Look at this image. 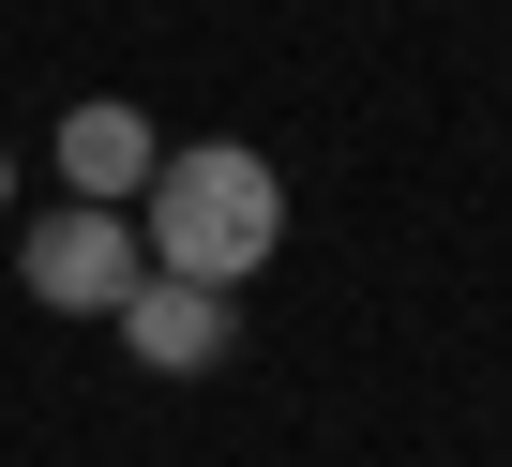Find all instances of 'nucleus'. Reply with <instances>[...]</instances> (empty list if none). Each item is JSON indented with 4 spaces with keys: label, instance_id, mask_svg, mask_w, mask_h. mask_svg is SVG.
I'll return each instance as SVG.
<instances>
[{
    "label": "nucleus",
    "instance_id": "3",
    "mask_svg": "<svg viewBox=\"0 0 512 467\" xmlns=\"http://www.w3.org/2000/svg\"><path fill=\"white\" fill-rule=\"evenodd\" d=\"M106 332H121L151 377H211V362L241 347V287H181V272H136Z\"/></svg>",
    "mask_w": 512,
    "mask_h": 467
},
{
    "label": "nucleus",
    "instance_id": "4",
    "mask_svg": "<svg viewBox=\"0 0 512 467\" xmlns=\"http://www.w3.org/2000/svg\"><path fill=\"white\" fill-rule=\"evenodd\" d=\"M151 166H166V136H151V106H121V91H91V106H61V196H91V211H121V196H151Z\"/></svg>",
    "mask_w": 512,
    "mask_h": 467
},
{
    "label": "nucleus",
    "instance_id": "1",
    "mask_svg": "<svg viewBox=\"0 0 512 467\" xmlns=\"http://www.w3.org/2000/svg\"><path fill=\"white\" fill-rule=\"evenodd\" d=\"M151 272H181V287H256L272 272V242H287V181H272V151H166L151 166Z\"/></svg>",
    "mask_w": 512,
    "mask_h": 467
},
{
    "label": "nucleus",
    "instance_id": "2",
    "mask_svg": "<svg viewBox=\"0 0 512 467\" xmlns=\"http://www.w3.org/2000/svg\"><path fill=\"white\" fill-rule=\"evenodd\" d=\"M151 272V242H136V211H91V196H61L31 242H16V287L46 302V317H121V287Z\"/></svg>",
    "mask_w": 512,
    "mask_h": 467
},
{
    "label": "nucleus",
    "instance_id": "5",
    "mask_svg": "<svg viewBox=\"0 0 512 467\" xmlns=\"http://www.w3.org/2000/svg\"><path fill=\"white\" fill-rule=\"evenodd\" d=\"M0 196H16V166H0Z\"/></svg>",
    "mask_w": 512,
    "mask_h": 467
}]
</instances>
